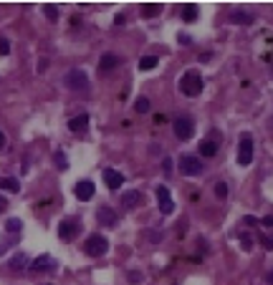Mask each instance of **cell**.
Here are the masks:
<instances>
[{"label": "cell", "instance_id": "cell-1", "mask_svg": "<svg viewBox=\"0 0 273 285\" xmlns=\"http://www.w3.org/2000/svg\"><path fill=\"white\" fill-rule=\"evenodd\" d=\"M203 76L197 71H187V73H182V79H180V91L185 94V96H190V99H195V96H200L203 94Z\"/></svg>", "mask_w": 273, "mask_h": 285}, {"label": "cell", "instance_id": "cell-2", "mask_svg": "<svg viewBox=\"0 0 273 285\" xmlns=\"http://www.w3.org/2000/svg\"><path fill=\"white\" fill-rule=\"evenodd\" d=\"M106 250H109V240H106L104 235H89V237H86L84 252L89 255V258H101Z\"/></svg>", "mask_w": 273, "mask_h": 285}, {"label": "cell", "instance_id": "cell-3", "mask_svg": "<svg viewBox=\"0 0 273 285\" xmlns=\"http://www.w3.org/2000/svg\"><path fill=\"white\" fill-rule=\"evenodd\" d=\"M64 86L68 88V91H86L89 88V76L81 68H71L64 76Z\"/></svg>", "mask_w": 273, "mask_h": 285}, {"label": "cell", "instance_id": "cell-4", "mask_svg": "<svg viewBox=\"0 0 273 285\" xmlns=\"http://www.w3.org/2000/svg\"><path fill=\"white\" fill-rule=\"evenodd\" d=\"M250 162H253V137L246 131V134H240V142H238V164L248 167Z\"/></svg>", "mask_w": 273, "mask_h": 285}, {"label": "cell", "instance_id": "cell-5", "mask_svg": "<svg viewBox=\"0 0 273 285\" xmlns=\"http://www.w3.org/2000/svg\"><path fill=\"white\" fill-rule=\"evenodd\" d=\"M172 129H175V137H177L180 142H187L192 134H195V122H192L190 116H175Z\"/></svg>", "mask_w": 273, "mask_h": 285}, {"label": "cell", "instance_id": "cell-6", "mask_svg": "<svg viewBox=\"0 0 273 285\" xmlns=\"http://www.w3.org/2000/svg\"><path fill=\"white\" fill-rule=\"evenodd\" d=\"M81 230V222L76 217H66L58 222V237L64 240V243H71V240H76V235H79Z\"/></svg>", "mask_w": 273, "mask_h": 285}, {"label": "cell", "instance_id": "cell-7", "mask_svg": "<svg viewBox=\"0 0 273 285\" xmlns=\"http://www.w3.org/2000/svg\"><path fill=\"white\" fill-rule=\"evenodd\" d=\"M203 162L197 159V157H192V154H182L180 157V172L185 174V177H200L203 174Z\"/></svg>", "mask_w": 273, "mask_h": 285}, {"label": "cell", "instance_id": "cell-8", "mask_svg": "<svg viewBox=\"0 0 273 285\" xmlns=\"http://www.w3.org/2000/svg\"><path fill=\"white\" fill-rule=\"evenodd\" d=\"M155 192H157L159 212H162V215H172V212H175V202H172V194H170V189H167L164 184H159Z\"/></svg>", "mask_w": 273, "mask_h": 285}, {"label": "cell", "instance_id": "cell-9", "mask_svg": "<svg viewBox=\"0 0 273 285\" xmlns=\"http://www.w3.org/2000/svg\"><path fill=\"white\" fill-rule=\"evenodd\" d=\"M58 263L51 258V255H41V258H36L33 263H30V273H51V270H56Z\"/></svg>", "mask_w": 273, "mask_h": 285}, {"label": "cell", "instance_id": "cell-10", "mask_svg": "<svg viewBox=\"0 0 273 285\" xmlns=\"http://www.w3.org/2000/svg\"><path fill=\"white\" fill-rule=\"evenodd\" d=\"M228 20H230L233 25H253L255 16L250 10H246V8H233L230 16H228Z\"/></svg>", "mask_w": 273, "mask_h": 285}, {"label": "cell", "instance_id": "cell-11", "mask_svg": "<svg viewBox=\"0 0 273 285\" xmlns=\"http://www.w3.org/2000/svg\"><path fill=\"white\" fill-rule=\"evenodd\" d=\"M96 220L101 227H116V222H119V215L114 212L112 207H99V212H96Z\"/></svg>", "mask_w": 273, "mask_h": 285}, {"label": "cell", "instance_id": "cell-12", "mask_svg": "<svg viewBox=\"0 0 273 285\" xmlns=\"http://www.w3.org/2000/svg\"><path fill=\"white\" fill-rule=\"evenodd\" d=\"M94 192H96V187H94L91 179H81V182L76 184V197H79L81 202H89L91 197H94Z\"/></svg>", "mask_w": 273, "mask_h": 285}, {"label": "cell", "instance_id": "cell-13", "mask_svg": "<svg viewBox=\"0 0 273 285\" xmlns=\"http://www.w3.org/2000/svg\"><path fill=\"white\" fill-rule=\"evenodd\" d=\"M139 204H142V192L139 189H129V192L121 194V207H124V209H134Z\"/></svg>", "mask_w": 273, "mask_h": 285}, {"label": "cell", "instance_id": "cell-14", "mask_svg": "<svg viewBox=\"0 0 273 285\" xmlns=\"http://www.w3.org/2000/svg\"><path fill=\"white\" fill-rule=\"evenodd\" d=\"M119 63H121V58H119V56H114V53H104V56L99 58V71H101V73H109V71H114Z\"/></svg>", "mask_w": 273, "mask_h": 285}, {"label": "cell", "instance_id": "cell-15", "mask_svg": "<svg viewBox=\"0 0 273 285\" xmlns=\"http://www.w3.org/2000/svg\"><path fill=\"white\" fill-rule=\"evenodd\" d=\"M104 182L109 189H119L124 184V174H119L116 169H104Z\"/></svg>", "mask_w": 273, "mask_h": 285}, {"label": "cell", "instance_id": "cell-16", "mask_svg": "<svg viewBox=\"0 0 273 285\" xmlns=\"http://www.w3.org/2000/svg\"><path fill=\"white\" fill-rule=\"evenodd\" d=\"M200 154L212 159V157L218 154V142H215V139H203V142H200Z\"/></svg>", "mask_w": 273, "mask_h": 285}, {"label": "cell", "instance_id": "cell-17", "mask_svg": "<svg viewBox=\"0 0 273 285\" xmlns=\"http://www.w3.org/2000/svg\"><path fill=\"white\" fill-rule=\"evenodd\" d=\"M89 126V114H79V116H73L71 122H68V129L71 131H84Z\"/></svg>", "mask_w": 273, "mask_h": 285}, {"label": "cell", "instance_id": "cell-18", "mask_svg": "<svg viewBox=\"0 0 273 285\" xmlns=\"http://www.w3.org/2000/svg\"><path fill=\"white\" fill-rule=\"evenodd\" d=\"M28 265V255L25 252H15L10 258V270H23Z\"/></svg>", "mask_w": 273, "mask_h": 285}, {"label": "cell", "instance_id": "cell-19", "mask_svg": "<svg viewBox=\"0 0 273 285\" xmlns=\"http://www.w3.org/2000/svg\"><path fill=\"white\" fill-rule=\"evenodd\" d=\"M0 189H5V192H21V184H18V179H15V177H3V179H0Z\"/></svg>", "mask_w": 273, "mask_h": 285}, {"label": "cell", "instance_id": "cell-20", "mask_svg": "<svg viewBox=\"0 0 273 285\" xmlns=\"http://www.w3.org/2000/svg\"><path fill=\"white\" fill-rule=\"evenodd\" d=\"M159 13H162V5H159V3L142 5V16H144V18H155V16H159Z\"/></svg>", "mask_w": 273, "mask_h": 285}, {"label": "cell", "instance_id": "cell-21", "mask_svg": "<svg viewBox=\"0 0 273 285\" xmlns=\"http://www.w3.org/2000/svg\"><path fill=\"white\" fill-rule=\"evenodd\" d=\"M157 63H159L157 56H142V58H139V68H142V71H152Z\"/></svg>", "mask_w": 273, "mask_h": 285}, {"label": "cell", "instance_id": "cell-22", "mask_svg": "<svg viewBox=\"0 0 273 285\" xmlns=\"http://www.w3.org/2000/svg\"><path fill=\"white\" fill-rule=\"evenodd\" d=\"M5 230H8L10 235H18V232L23 230V222H21L18 217H10V220L5 222Z\"/></svg>", "mask_w": 273, "mask_h": 285}, {"label": "cell", "instance_id": "cell-23", "mask_svg": "<svg viewBox=\"0 0 273 285\" xmlns=\"http://www.w3.org/2000/svg\"><path fill=\"white\" fill-rule=\"evenodd\" d=\"M195 18H197V5H185V10H182V20L192 23Z\"/></svg>", "mask_w": 273, "mask_h": 285}, {"label": "cell", "instance_id": "cell-24", "mask_svg": "<svg viewBox=\"0 0 273 285\" xmlns=\"http://www.w3.org/2000/svg\"><path fill=\"white\" fill-rule=\"evenodd\" d=\"M134 109L139 111V114H147V111H149V99H147V96H139V99L134 101Z\"/></svg>", "mask_w": 273, "mask_h": 285}, {"label": "cell", "instance_id": "cell-25", "mask_svg": "<svg viewBox=\"0 0 273 285\" xmlns=\"http://www.w3.org/2000/svg\"><path fill=\"white\" fill-rule=\"evenodd\" d=\"M43 13H46V18H48L51 23L58 20V8L56 5H43Z\"/></svg>", "mask_w": 273, "mask_h": 285}, {"label": "cell", "instance_id": "cell-26", "mask_svg": "<svg viewBox=\"0 0 273 285\" xmlns=\"http://www.w3.org/2000/svg\"><path fill=\"white\" fill-rule=\"evenodd\" d=\"M53 162L58 164V169H68V159H66L64 152H56V154H53Z\"/></svg>", "mask_w": 273, "mask_h": 285}, {"label": "cell", "instance_id": "cell-27", "mask_svg": "<svg viewBox=\"0 0 273 285\" xmlns=\"http://www.w3.org/2000/svg\"><path fill=\"white\" fill-rule=\"evenodd\" d=\"M261 245L266 250H273V232H261Z\"/></svg>", "mask_w": 273, "mask_h": 285}, {"label": "cell", "instance_id": "cell-28", "mask_svg": "<svg viewBox=\"0 0 273 285\" xmlns=\"http://www.w3.org/2000/svg\"><path fill=\"white\" fill-rule=\"evenodd\" d=\"M240 245H243V250H246V252H250V250H253V237L240 235Z\"/></svg>", "mask_w": 273, "mask_h": 285}, {"label": "cell", "instance_id": "cell-29", "mask_svg": "<svg viewBox=\"0 0 273 285\" xmlns=\"http://www.w3.org/2000/svg\"><path fill=\"white\" fill-rule=\"evenodd\" d=\"M215 194H218L220 200H225V197H228V184H225V182H218V184H215Z\"/></svg>", "mask_w": 273, "mask_h": 285}, {"label": "cell", "instance_id": "cell-30", "mask_svg": "<svg viewBox=\"0 0 273 285\" xmlns=\"http://www.w3.org/2000/svg\"><path fill=\"white\" fill-rule=\"evenodd\" d=\"M8 53H10V41L0 38V56H8Z\"/></svg>", "mask_w": 273, "mask_h": 285}, {"label": "cell", "instance_id": "cell-31", "mask_svg": "<svg viewBox=\"0 0 273 285\" xmlns=\"http://www.w3.org/2000/svg\"><path fill=\"white\" fill-rule=\"evenodd\" d=\"M129 283H142V273H136V270H132V273H129Z\"/></svg>", "mask_w": 273, "mask_h": 285}, {"label": "cell", "instance_id": "cell-32", "mask_svg": "<svg viewBox=\"0 0 273 285\" xmlns=\"http://www.w3.org/2000/svg\"><path fill=\"white\" fill-rule=\"evenodd\" d=\"M162 167H164V172H167V174H170V172H172V159H170V157H164Z\"/></svg>", "mask_w": 273, "mask_h": 285}, {"label": "cell", "instance_id": "cell-33", "mask_svg": "<svg viewBox=\"0 0 273 285\" xmlns=\"http://www.w3.org/2000/svg\"><path fill=\"white\" fill-rule=\"evenodd\" d=\"M261 222H263V227H273V215H268V217H263Z\"/></svg>", "mask_w": 273, "mask_h": 285}, {"label": "cell", "instance_id": "cell-34", "mask_svg": "<svg viewBox=\"0 0 273 285\" xmlns=\"http://www.w3.org/2000/svg\"><path fill=\"white\" fill-rule=\"evenodd\" d=\"M243 222H246V224H250V227H253V224H258V220H255L253 215H248V217H243Z\"/></svg>", "mask_w": 273, "mask_h": 285}, {"label": "cell", "instance_id": "cell-35", "mask_svg": "<svg viewBox=\"0 0 273 285\" xmlns=\"http://www.w3.org/2000/svg\"><path fill=\"white\" fill-rule=\"evenodd\" d=\"M46 66H48V61H46V58H41V61H38V73H43Z\"/></svg>", "mask_w": 273, "mask_h": 285}, {"label": "cell", "instance_id": "cell-36", "mask_svg": "<svg viewBox=\"0 0 273 285\" xmlns=\"http://www.w3.org/2000/svg\"><path fill=\"white\" fill-rule=\"evenodd\" d=\"M5 207H8V200L3 197V194H0V212H3V209H5Z\"/></svg>", "mask_w": 273, "mask_h": 285}, {"label": "cell", "instance_id": "cell-37", "mask_svg": "<svg viewBox=\"0 0 273 285\" xmlns=\"http://www.w3.org/2000/svg\"><path fill=\"white\" fill-rule=\"evenodd\" d=\"M3 146H5V134L0 131V149H3Z\"/></svg>", "mask_w": 273, "mask_h": 285}, {"label": "cell", "instance_id": "cell-38", "mask_svg": "<svg viewBox=\"0 0 273 285\" xmlns=\"http://www.w3.org/2000/svg\"><path fill=\"white\" fill-rule=\"evenodd\" d=\"M268 285H273V267H271V273H268Z\"/></svg>", "mask_w": 273, "mask_h": 285}]
</instances>
